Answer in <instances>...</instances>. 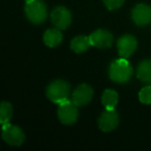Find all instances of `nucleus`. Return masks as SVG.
I'll return each mask as SVG.
<instances>
[{
    "mask_svg": "<svg viewBox=\"0 0 151 151\" xmlns=\"http://www.w3.org/2000/svg\"><path fill=\"white\" fill-rule=\"evenodd\" d=\"M51 22L60 30L66 29L71 23V14L66 7L57 6L51 13Z\"/></svg>",
    "mask_w": 151,
    "mask_h": 151,
    "instance_id": "nucleus-6",
    "label": "nucleus"
},
{
    "mask_svg": "<svg viewBox=\"0 0 151 151\" xmlns=\"http://www.w3.org/2000/svg\"><path fill=\"white\" fill-rule=\"evenodd\" d=\"M13 116V107L7 101H2L0 106V122L1 124L9 123Z\"/></svg>",
    "mask_w": 151,
    "mask_h": 151,
    "instance_id": "nucleus-16",
    "label": "nucleus"
},
{
    "mask_svg": "<svg viewBox=\"0 0 151 151\" xmlns=\"http://www.w3.org/2000/svg\"><path fill=\"white\" fill-rule=\"evenodd\" d=\"M137 47H138V42H137L136 37L130 34L122 35L117 42L118 53H119V56L122 58H129L137 50Z\"/></svg>",
    "mask_w": 151,
    "mask_h": 151,
    "instance_id": "nucleus-8",
    "label": "nucleus"
},
{
    "mask_svg": "<svg viewBox=\"0 0 151 151\" xmlns=\"http://www.w3.org/2000/svg\"><path fill=\"white\" fill-rule=\"evenodd\" d=\"M104 4L109 11H115L123 5L124 0H103Z\"/></svg>",
    "mask_w": 151,
    "mask_h": 151,
    "instance_id": "nucleus-18",
    "label": "nucleus"
},
{
    "mask_svg": "<svg viewBox=\"0 0 151 151\" xmlns=\"http://www.w3.org/2000/svg\"><path fill=\"white\" fill-rule=\"evenodd\" d=\"M139 99L142 104L151 105V85L143 87L139 92Z\"/></svg>",
    "mask_w": 151,
    "mask_h": 151,
    "instance_id": "nucleus-17",
    "label": "nucleus"
},
{
    "mask_svg": "<svg viewBox=\"0 0 151 151\" xmlns=\"http://www.w3.org/2000/svg\"><path fill=\"white\" fill-rule=\"evenodd\" d=\"M91 46L90 37L85 35H78L73 37L70 42V49L75 53H84L89 49Z\"/></svg>",
    "mask_w": 151,
    "mask_h": 151,
    "instance_id": "nucleus-14",
    "label": "nucleus"
},
{
    "mask_svg": "<svg viewBox=\"0 0 151 151\" xmlns=\"http://www.w3.org/2000/svg\"><path fill=\"white\" fill-rule=\"evenodd\" d=\"M119 124V116L115 110H107L99 118V127L108 132L115 129Z\"/></svg>",
    "mask_w": 151,
    "mask_h": 151,
    "instance_id": "nucleus-11",
    "label": "nucleus"
},
{
    "mask_svg": "<svg viewBox=\"0 0 151 151\" xmlns=\"http://www.w3.org/2000/svg\"><path fill=\"white\" fill-rule=\"evenodd\" d=\"M63 35L59 28H51L44 33V42L47 47L55 48L62 42Z\"/></svg>",
    "mask_w": 151,
    "mask_h": 151,
    "instance_id": "nucleus-12",
    "label": "nucleus"
},
{
    "mask_svg": "<svg viewBox=\"0 0 151 151\" xmlns=\"http://www.w3.org/2000/svg\"><path fill=\"white\" fill-rule=\"evenodd\" d=\"M26 2H30V1H33V0H25Z\"/></svg>",
    "mask_w": 151,
    "mask_h": 151,
    "instance_id": "nucleus-19",
    "label": "nucleus"
},
{
    "mask_svg": "<svg viewBox=\"0 0 151 151\" xmlns=\"http://www.w3.org/2000/svg\"><path fill=\"white\" fill-rule=\"evenodd\" d=\"M58 106V118L61 123L65 125H71L78 120V107L73 103V101H70L67 99Z\"/></svg>",
    "mask_w": 151,
    "mask_h": 151,
    "instance_id": "nucleus-4",
    "label": "nucleus"
},
{
    "mask_svg": "<svg viewBox=\"0 0 151 151\" xmlns=\"http://www.w3.org/2000/svg\"><path fill=\"white\" fill-rule=\"evenodd\" d=\"M118 93L113 89H107L104 91L103 96H101V101L105 106L106 110H115V107L118 104Z\"/></svg>",
    "mask_w": 151,
    "mask_h": 151,
    "instance_id": "nucleus-15",
    "label": "nucleus"
},
{
    "mask_svg": "<svg viewBox=\"0 0 151 151\" xmlns=\"http://www.w3.org/2000/svg\"><path fill=\"white\" fill-rule=\"evenodd\" d=\"M93 97V89L88 84H81L73 90L71 101L77 107H83L91 101Z\"/></svg>",
    "mask_w": 151,
    "mask_h": 151,
    "instance_id": "nucleus-7",
    "label": "nucleus"
},
{
    "mask_svg": "<svg viewBox=\"0 0 151 151\" xmlns=\"http://www.w3.org/2000/svg\"><path fill=\"white\" fill-rule=\"evenodd\" d=\"M90 37L91 46L95 47L97 49H107L113 45L114 37L111 32L105 29L95 30L94 32L89 35Z\"/></svg>",
    "mask_w": 151,
    "mask_h": 151,
    "instance_id": "nucleus-10",
    "label": "nucleus"
},
{
    "mask_svg": "<svg viewBox=\"0 0 151 151\" xmlns=\"http://www.w3.org/2000/svg\"><path fill=\"white\" fill-rule=\"evenodd\" d=\"M70 93V85L66 81L55 80L47 87V96L54 104L60 105L67 101Z\"/></svg>",
    "mask_w": 151,
    "mask_h": 151,
    "instance_id": "nucleus-2",
    "label": "nucleus"
},
{
    "mask_svg": "<svg viewBox=\"0 0 151 151\" xmlns=\"http://www.w3.org/2000/svg\"><path fill=\"white\" fill-rule=\"evenodd\" d=\"M137 77L141 82L151 84V59H145L139 64Z\"/></svg>",
    "mask_w": 151,
    "mask_h": 151,
    "instance_id": "nucleus-13",
    "label": "nucleus"
},
{
    "mask_svg": "<svg viewBox=\"0 0 151 151\" xmlns=\"http://www.w3.org/2000/svg\"><path fill=\"white\" fill-rule=\"evenodd\" d=\"M132 76V67L126 58L112 61L109 66V77L115 83H127Z\"/></svg>",
    "mask_w": 151,
    "mask_h": 151,
    "instance_id": "nucleus-1",
    "label": "nucleus"
},
{
    "mask_svg": "<svg viewBox=\"0 0 151 151\" xmlns=\"http://www.w3.org/2000/svg\"><path fill=\"white\" fill-rule=\"evenodd\" d=\"M132 18L138 26H146L151 23V6L146 3H139L132 12Z\"/></svg>",
    "mask_w": 151,
    "mask_h": 151,
    "instance_id": "nucleus-9",
    "label": "nucleus"
},
{
    "mask_svg": "<svg viewBox=\"0 0 151 151\" xmlns=\"http://www.w3.org/2000/svg\"><path fill=\"white\" fill-rule=\"evenodd\" d=\"M2 139L11 146H21L25 141V134L17 125L2 124Z\"/></svg>",
    "mask_w": 151,
    "mask_h": 151,
    "instance_id": "nucleus-5",
    "label": "nucleus"
},
{
    "mask_svg": "<svg viewBox=\"0 0 151 151\" xmlns=\"http://www.w3.org/2000/svg\"><path fill=\"white\" fill-rule=\"evenodd\" d=\"M25 14L27 19L33 24H42L48 18L47 5L40 0H33L26 2Z\"/></svg>",
    "mask_w": 151,
    "mask_h": 151,
    "instance_id": "nucleus-3",
    "label": "nucleus"
}]
</instances>
